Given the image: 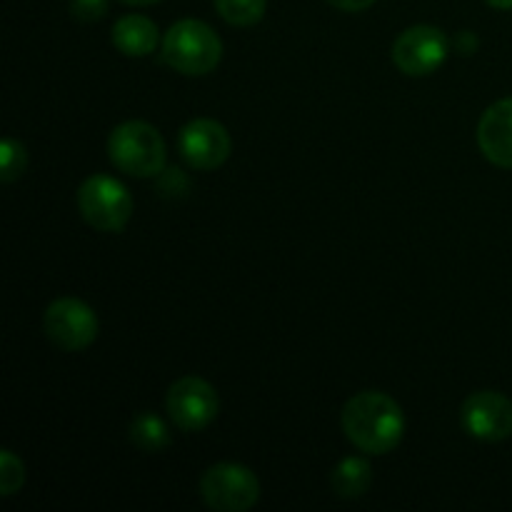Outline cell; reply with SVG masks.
<instances>
[{
  "label": "cell",
  "mask_w": 512,
  "mask_h": 512,
  "mask_svg": "<svg viewBox=\"0 0 512 512\" xmlns=\"http://www.w3.org/2000/svg\"><path fill=\"white\" fill-rule=\"evenodd\" d=\"M70 13L80 23H95L108 13V0H70Z\"/></svg>",
  "instance_id": "cell-18"
},
{
  "label": "cell",
  "mask_w": 512,
  "mask_h": 512,
  "mask_svg": "<svg viewBox=\"0 0 512 512\" xmlns=\"http://www.w3.org/2000/svg\"><path fill=\"white\" fill-rule=\"evenodd\" d=\"M158 28L145 15H125L113 25V45L128 58H145L158 48Z\"/></svg>",
  "instance_id": "cell-12"
},
{
  "label": "cell",
  "mask_w": 512,
  "mask_h": 512,
  "mask_svg": "<svg viewBox=\"0 0 512 512\" xmlns=\"http://www.w3.org/2000/svg\"><path fill=\"white\" fill-rule=\"evenodd\" d=\"M165 405H168L170 420L185 433H198L208 428L220 413L218 393L208 380L198 375H185L175 380L165 395Z\"/></svg>",
  "instance_id": "cell-7"
},
{
  "label": "cell",
  "mask_w": 512,
  "mask_h": 512,
  "mask_svg": "<svg viewBox=\"0 0 512 512\" xmlns=\"http://www.w3.org/2000/svg\"><path fill=\"white\" fill-rule=\"evenodd\" d=\"M178 148L185 163L195 170H215L230 158L233 140L218 120H190L178 135Z\"/></svg>",
  "instance_id": "cell-10"
},
{
  "label": "cell",
  "mask_w": 512,
  "mask_h": 512,
  "mask_svg": "<svg viewBox=\"0 0 512 512\" xmlns=\"http://www.w3.org/2000/svg\"><path fill=\"white\" fill-rule=\"evenodd\" d=\"M220 18L238 28H248L263 20L268 0H213Z\"/></svg>",
  "instance_id": "cell-15"
},
{
  "label": "cell",
  "mask_w": 512,
  "mask_h": 512,
  "mask_svg": "<svg viewBox=\"0 0 512 512\" xmlns=\"http://www.w3.org/2000/svg\"><path fill=\"white\" fill-rule=\"evenodd\" d=\"M460 420L468 435L483 443H500L512 435V400L495 390L473 393L460 408Z\"/></svg>",
  "instance_id": "cell-9"
},
{
  "label": "cell",
  "mask_w": 512,
  "mask_h": 512,
  "mask_svg": "<svg viewBox=\"0 0 512 512\" xmlns=\"http://www.w3.org/2000/svg\"><path fill=\"white\" fill-rule=\"evenodd\" d=\"M345 435L368 455H385L400 445L405 435L403 408L390 395L365 390L345 403L340 415Z\"/></svg>",
  "instance_id": "cell-1"
},
{
  "label": "cell",
  "mask_w": 512,
  "mask_h": 512,
  "mask_svg": "<svg viewBox=\"0 0 512 512\" xmlns=\"http://www.w3.org/2000/svg\"><path fill=\"white\" fill-rule=\"evenodd\" d=\"M200 498L210 510L248 512L260 500V483L245 465L218 463L200 478Z\"/></svg>",
  "instance_id": "cell-5"
},
{
  "label": "cell",
  "mask_w": 512,
  "mask_h": 512,
  "mask_svg": "<svg viewBox=\"0 0 512 512\" xmlns=\"http://www.w3.org/2000/svg\"><path fill=\"white\" fill-rule=\"evenodd\" d=\"M25 163H28V153H25V145L15 138H5L0 145V165H3V173L0 180L3 183H13L23 175Z\"/></svg>",
  "instance_id": "cell-16"
},
{
  "label": "cell",
  "mask_w": 512,
  "mask_h": 512,
  "mask_svg": "<svg viewBox=\"0 0 512 512\" xmlns=\"http://www.w3.org/2000/svg\"><path fill=\"white\" fill-rule=\"evenodd\" d=\"M130 440L138 450L143 453H163L170 448L173 438H170V430L165 425V420H160L155 413H138L130 423Z\"/></svg>",
  "instance_id": "cell-14"
},
{
  "label": "cell",
  "mask_w": 512,
  "mask_h": 512,
  "mask_svg": "<svg viewBox=\"0 0 512 512\" xmlns=\"http://www.w3.org/2000/svg\"><path fill=\"white\" fill-rule=\"evenodd\" d=\"M485 3L498 10H512V0H485Z\"/></svg>",
  "instance_id": "cell-20"
},
{
  "label": "cell",
  "mask_w": 512,
  "mask_h": 512,
  "mask_svg": "<svg viewBox=\"0 0 512 512\" xmlns=\"http://www.w3.org/2000/svg\"><path fill=\"white\" fill-rule=\"evenodd\" d=\"M78 210L100 233H120L133 215V195L110 175H90L78 190Z\"/></svg>",
  "instance_id": "cell-4"
},
{
  "label": "cell",
  "mask_w": 512,
  "mask_h": 512,
  "mask_svg": "<svg viewBox=\"0 0 512 512\" xmlns=\"http://www.w3.org/2000/svg\"><path fill=\"white\" fill-rule=\"evenodd\" d=\"M125 5H153V3H160V0H123Z\"/></svg>",
  "instance_id": "cell-21"
},
{
  "label": "cell",
  "mask_w": 512,
  "mask_h": 512,
  "mask_svg": "<svg viewBox=\"0 0 512 512\" xmlns=\"http://www.w3.org/2000/svg\"><path fill=\"white\" fill-rule=\"evenodd\" d=\"M333 8L345 10V13H360V10H368L370 5H375V0H328Z\"/></svg>",
  "instance_id": "cell-19"
},
{
  "label": "cell",
  "mask_w": 512,
  "mask_h": 512,
  "mask_svg": "<svg viewBox=\"0 0 512 512\" xmlns=\"http://www.w3.org/2000/svg\"><path fill=\"white\" fill-rule=\"evenodd\" d=\"M333 493L343 500H355L363 498L370 490V483H373V468L365 458H358V455H350V458H343L333 470Z\"/></svg>",
  "instance_id": "cell-13"
},
{
  "label": "cell",
  "mask_w": 512,
  "mask_h": 512,
  "mask_svg": "<svg viewBox=\"0 0 512 512\" xmlns=\"http://www.w3.org/2000/svg\"><path fill=\"white\" fill-rule=\"evenodd\" d=\"M43 328L50 343L68 353H80L98 338V318L93 308L78 298L53 300L43 315Z\"/></svg>",
  "instance_id": "cell-6"
},
{
  "label": "cell",
  "mask_w": 512,
  "mask_h": 512,
  "mask_svg": "<svg viewBox=\"0 0 512 512\" xmlns=\"http://www.w3.org/2000/svg\"><path fill=\"white\" fill-rule=\"evenodd\" d=\"M25 483V468L20 458H15L10 450H3L0 455V495H13L15 490L23 488Z\"/></svg>",
  "instance_id": "cell-17"
},
{
  "label": "cell",
  "mask_w": 512,
  "mask_h": 512,
  "mask_svg": "<svg viewBox=\"0 0 512 512\" xmlns=\"http://www.w3.org/2000/svg\"><path fill=\"white\" fill-rule=\"evenodd\" d=\"M113 165L135 178H153L165 168V143L158 130L143 120L120 123L108 138Z\"/></svg>",
  "instance_id": "cell-3"
},
{
  "label": "cell",
  "mask_w": 512,
  "mask_h": 512,
  "mask_svg": "<svg viewBox=\"0 0 512 512\" xmlns=\"http://www.w3.org/2000/svg\"><path fill=\"white\" fill-rule=\"evenodd\" d=\"M163 60L178 73L208 75L218 68L223 58V40L203 20L185 18L170 25L163 38Z\"/></svg>",
  "instance_id": "cell-2"
},
{
  "label": "cell",
  "mask_w": 512,
  "mask_h": 512,
  "mask_svg": "<svg viewBox=\"0 0 512 512\" xmlns=\"http://www.w3.org/2000/svg\"><path fill=\"white\" fill-rule=\"evenodd\" d=\"M450 43L435 25H413L400 33L393 43V63L400 73L410 78H423L435 73L445 63Z\"/></svg>",
  "instance_id": "cell-8"
},
{
  "label": "cell",
  "mask_w": 512,
  "mask_h": 512,
  "mask_svg": "<svg viewBox=\"0 0 512 512\" xmlns=\"http://www.w3.org/2000/svg\"><path fill=\"white\" fill-rule=\"evenodd\" d=\"M478 145L490 163L512 170V98L485 110L478 123Z\"/></svg>",
  "instance_id": "cell-11"
}]
</instances>
